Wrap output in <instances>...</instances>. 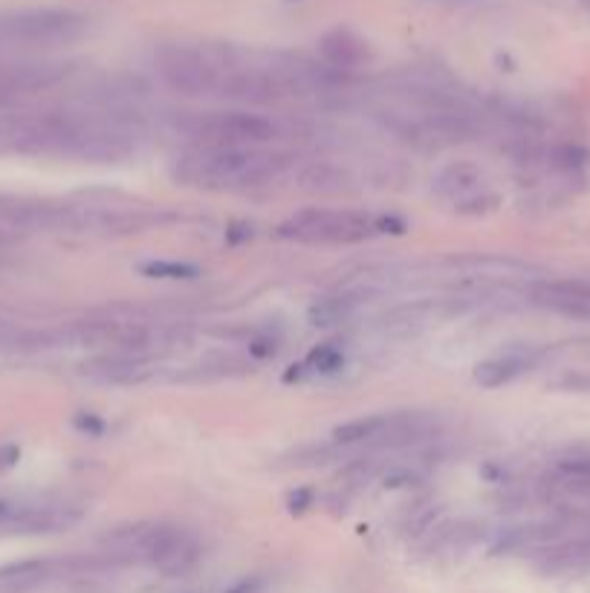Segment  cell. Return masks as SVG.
<instances>
[{
    "mask_svg": "<svg viewBox=\"0 0 590 593\" xmlns=\"http://www.w3.org/2000/svg\"><path fill=\"white\" fill-rule=\"evenodd\" d=\"M290 157L267 145H191L171 162L177 183L203 191H252L281 180Z\"/></svg>",
    "mask_w": 590,
    "mask_h": 593,
    "instance_id": "1",
    "label": "cell"
},
{
    "mask_svg": "<svg viewBox=\"0 0 590 593\" xmlns=\"http://www.w3.org/2000/svg\"><path fill=\"white\" fill-rule=\"evenodd\" d=\"M110 567L148 565L160 570H183L197 556V539L180 524L136 521L110 530L99 553Z\"/></svg>",
    "mask_w": 590,
    "mask_h": 593,
    "instance_id": "2",
    "label": "cell"
},
{
    "mask_svg": "<svg viewBox=\"0 0 590 593\" xmlns=\"http://www.w3.org/2000/svg\"><path fill=\"white\" fill-rule=\"evenodd\" d=\"M171 330L162 322L142 319L136 313H116L110 310L105 316L84 319V322L67 324L64 330H55L53 342L73 345V348H90L99 353H125V356H148L168 345Z\"/></svg>",
    "mask_w": 590,
    "mask_h": 593,
    "instance_id": "3",
    "label": "cell"
},
{
    "mask_svg": "<svg viewBox=\"0 0 590 593\" xmlns=\"http://www.w3.org/2000/svg\"><path fill=\"white\" fill-rule=\"evenodd\" d=\"M385 232H400V223L394 217L359 209H304L278 226V235L287 241L322 246L365 243Z\"/></svg>",
    "mask_w": 590,
    "mask_h": 593,
    "instance_id": "4",
    "label": "cell"
},
{
    "mask_svg": "<svg viewBox=\"0 0 590 593\" xmlns=\"http://www.w3.org/2000/svg\"><path fill=\"white\" fill-rule=\"evenodd\" d=\"M437 434V417L429 411H382L342 423L333 440L345 449H403Z\"/></svg>",
    "mask_w": 590,
    "mask_h": 593,
    "instance_id": "5",
    "label": "cell"
},
{
    "mask_svg": "<svg viewBox=\"0 0 590 593\" xmlns=\"http://www.w3.org/2000/svg\"><path fill=\"white\" fill-rule=\"evenodd\" d=\"M183 134L194 145H267L275 125L261 113L249 110H206L183 119Z\"/></svg>",
    "mask_w": 590,
    "mask_h": 593,
    "instance_id": "6",
    "label": "cell"
},
{
    "mask_svg": "<svg viewBox=\"0 0 590 593\" xmlns=\"http://www.w3.org/2000/svg\"><path fill=\"white\" fill-rule=\"evenodd\" d=\"M162 84L180 96H215L220 87V58L188 44H165L157 50Z\"/></svg>",
    "mask_w": 590,
    "mask_h": 593,
    "instance_id": "7",
    "label": "cell"
},
{
    "mask_svg": "<svg viewBox=\"0 0 590 593\" xmlns=\"http://www.w3.org/2000/svg\"><path fill=\"white\" fill-rule=\"evenodd\" d=\"M84 18L64 9H27L0 18V41L27 47H58L84 35Z\"/></svg>",
    "mask_w": 590,
    "mask_h": 593,
    "instance_id": "8",
    "label": "cell"
},
{
    "mask_svg": "<svg viewBox=\"0 0 590 593\" xmlns=\"http://www.w3.org/2000/svg\"><path fill=\"white\" fill-rule=\"evenodd\" d=\"M434 194L460 215H483L495 206V191L489 177L472 162L446 165L434 180Z\"/></svg>",
    "mask_w": 590,
    "mask_h": 593,
    "instance_id": "9",
    "label": "cell"
},
{
    "mask_svg": "<svg viewBox=\"0 0 590 593\" xmlns=\"http://www.w3.org/2000/svg\"><path fill=\"white\" fill-rule=\"evenodd\" d=\"M544 504L562 513H590V458L559 460L538 484Z\"/></svg>",
    "mask_w": 590,
    "mask_h": 593,
    "instance_id": "10",
    "label": "cell"
},
{
    "mask_svg": "<svg viewBox=\"0 0 590 593\" xmlns=\"http://www.w3.org/2000/svg\"><path fill=\"white\" fill-rule=\"evenodd\" d=\"M67 76V64L61 61H12L0 64V105L21 99L29 93L47 90Z\"/></svg>",
    "mask_w": 590,
    "mask_h": 593,
    "instance_id": "11",
    "label": "cell"
},
{
    "mask_svg": "<svg viewBox=\"0 0 590 593\" xmlns=\"http://www.w3.org/2000/svg\"><path fill=\"white\" fill-rule=\"evenodd\" d=\"M530 298L544 310L590 322V281H538Z\"/></svg>",
    "mask_w": 590,
    "mask_h": 593,
    "instance_id": "12",
    "label": "cell"
},
{
    "mask_svg": "<svg viewBox=\"0 0 590 593\" xmlns=\"http://www.w3.org/2000/svg\"><path fill=\"white\" fill-rule=\"evenodd\" d=\"M148 356H125V353H96L81 365V374L96 382H136L148 374Z\"/></svg>",
    "mask_w": 590,
    "mask_h": 593,
    "instance_id": "13",
    "label": "cell"
},
{
    "mask_svg": "<svg viewBox=\"0 0 590 593\" xmlns=\"http://www.w3.org/2000/svg\"><path fill=\"white\" fill-rule=\"evenodd\" d=\"M530 362L533 359L527 353H507V356H498V359H489V362L478 365L475 377L486 388H501V385H507L515 377H521L530 368Z\"/></svg>",
    "mask_w": 590,
    "mask_h": 593,
    "instance_id": "14",
    "label": "cell"
},
{
    "mask_svg": "<svg viewBox=\"0 0 590 593\" xmlns=\"http://www.w3.org/2000/svg\"><path fill=\"white\" fill-rule=\"evenodd\" d=\"M324 55H327V61L333 64V67H353V64H359L362 61V41L359 38H353L350 32H333V35H327L324 38Z\"/></svg>",
    "mask_w": 590,
    "mask_h": 593,
    "instance_id": "15",
    "label": "cell"
},
{
    "mask_svg": "<svg viewBox=\"0 0 590 593\" xmlns=\"http://www.w3.org/2000/svg\"><path fill=\"white\" fill-rule=\"evenodd\" d=\"M145 272L151 278H197L200 270L191 267V264H177V261H157V264H148Z\"/></svg>",
    "mask_w": 590,
    "mask_h": 593,
    "instance_id": "16",
    "label": "cell"
}]
</instances>
